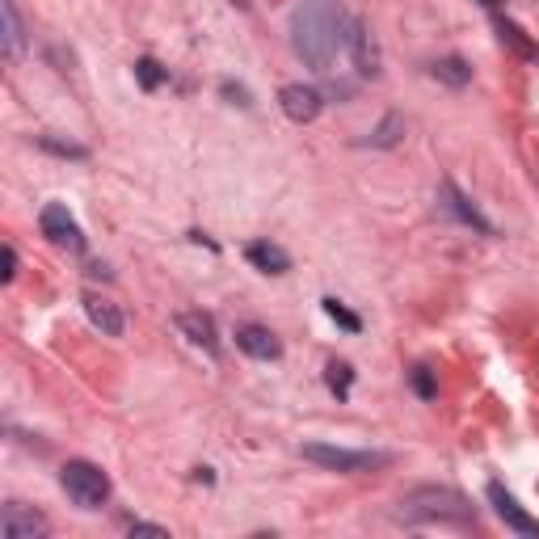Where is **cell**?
I'll use <instances>...</instances> for the list:
<instances>
[{
  "label": "cell",
  "mask_w": 539,
  "mask_h": 539,
  "mask_svg": "<svg viewBox=\"0 0 539 539\" xmlns=\"http://www.w3.org/2000/svg\"><path fill=\"white\" fill-rule=\"evenodd\" d=\"M489 502H493V510H497V518H502V523L510 527V531H518V535H531V539H539V523H535V518L523 510V506H518L514 502V493H506L502 485H489Z\"/></svg>",
  "instance_id": "obj_8"
},
{
  "label": "cell",
  "mask_w": 539,
  "mask_h": 539,
  "mask_svg": "<svg viewBox=\"0 0 539 539\" xmlns=\"http://www.w3.org/2000/svg\"><path fill=\"white\" fill-rule=\"evenodd\" d=\"M85 316L102 337H123V329H127L118 304H110V299H102V295H85Z\"/></svg>",
  "instance_id": "obj_11"
},
{
  "label": "cell",
  "mask_w": 539,
  "mask_h": 539,
  "mask_svg": "<svg viewBox=\"0 0 539 539\" xmlns=\"http://www.w3.org/2000/svg\"><path fill=\"white\" fill-rule=\"evenodd\" d=\"M131 535H156V539H169L165 527H156V523H131Z\"/></svg>",
  "instance_id": "obj_24"
},
{
  "label": "cell",
  "mask_w": 539,
  "mask_h": 539,
  "mask_svg": "<svg viewBox=\"0 0 539 539\" xmlns=\"http://www.w3.org/2000/svg\"><path fill=\"white\" fill-rule=\"evenodd\" d=\"M278 106H283V114L291 118V123H312V118L321 114L325 97L312 85H283L278 89Z\"/></svg>",
  "instance_id": "obj_7"
},
{
  "label": "cell",
  "mask_w": 539,
  "mask_h": 539,
  "mask_svg": "<svg viewBox=\"0 0 539 539\" xmlns=\"http://www.w3.org/2000/svg\"><path fill=\"white\" fill-rule=\"evenodd\" d=\"M354 17L342 0H299L291 13V47L312 72H333L337 55L350 51Z\"/></svg>",
  "instance_id": "obj_1"
},
{
  "label": "cell",
  "mask_w": 539,
  "mask_h": 539,
  "mask_svg": "<svg viewBox=\"0 0 539 539\" xmlns=\"http://www.w3.org/2000/svg\"><path fill=\"white\" fill-rule=\"evenodd\" d=\"M401 135H405V118H401V114H388L384 123L375 127L371 144H375V148H392V144H401Z\"/></svg>",
  "instance_id": "obj_18"
},
{
  "label": "cell",
  "mask_w": 539,
  "mask_h": 539,
  "mask_svg": "<svg viewBox=\"0 0 539 539\" xmlns=\"http://www.w3.org/2000/svg\"><path fill=\"white\" fill-rule=\"evenodd\" d=\"M177 329H182V337L190 346H198L203 354H219V333H215V316L211 312H182L177 316Z\"/></svg>",
  "instance_id": "obj_9"
},
{
  "label": "cell",
  "mask_w": 539,
  "mask_h": 539,
  "mask_svg": "<svg viewBox=\"0 0 539 539\" xmlns=\"http://www.w3.org/2000/svg\"><path fill=\"white\" fill-rule=\"evenodd\" d=\"M409 384H413V392L422 396V401H430V396H438V384H434V375H430V367H413V375H409Z\"/></svg>",
  "instance_id": "obj_22"
},
{
  "label": "cell",
  "mask_w": 539,
  "mask_h": 539,
  "mask_svg": "<svg viewBox=\"0 0 539 539\" xmlns=\"http://www.w3.org/2000/svg\"><path fill=\"white\" fill-rule=\"evenodd\" d=\"M236 346H241L249 358H262V363H270V358L283 354V342H278L266 325H241V329H236Z\"/></svg>",
  "instance_id": "obj_10"
},
{
  "label": "cell",
  "mask_w": 539,
  "mask_h": 539,
  "mask_svg": "<svg viewBox=\"0 0 539 539\" xmlns=\"http://www.w3.org/2000/svg\"><path fill=\"white\" fill-rule=\"evenodd\" d=\"M0 13H5V55L17 59L22 55V17H17L13 0H0Z\"/></svg>",
  "instance_id": "obj_17"
},
{
  "label": "cell",
  "mask_w": 539,
  "mask_h": 539,
  "mask_svg": "<svg viewBox=\"0 0 539 539\" xmlns=\"http://www.w3.org/2000/svg\"><path fill=\"white\" fill-rule=\"evenodd\" d=\"M497 38H502V43L510 47V51H518V55H523V59H539V47L531 43V38L523 34V30H518L514 22H506V17H497Z\"/></svg>",
  "instance_id": "obj_15"
},
{
  "label": "cell",
  "mask_w": 539,
  "mask_h": 539,
  "mask_svg": "<svg viewBox=\"0 0 539 539\" xmlns=\"http://www.w3.org/2000/svg\"><path fill=\"white\" fill-rule=\"evenodd\" d=\"M13 274H17V253H13V245H5V270H0V278L9 283Z\"/></svg>",
  "instance_id": "obj_25"
},
{
  "label": "cell",
  "mask_w": 539,
  "mask_h": 539,
  "mask_svg": "<svg viewBox=\"0 0 539 539\" xmlns=\"http://www.w3.org/2000/svg\"><path fill=\"white\" fill-rule=\"evenodd\" d=\"M135 76H139V85H144V89H156L169 72H165L161 64H156V59H139V64H135Z\"/></svg>",
  "instance_id": "obj_20"
},
{
  "label": "cell",
  "mask_w": 539,
  "mask_h": 539,
  "mask_svg": "<svg viewBox=\"0 0 539 539\" xmlns=\"http://www.w3.org/2000/svg\"><path fill=\"white\" fill-rule=\"evenodd\" d=\"M38 224H43V236H47L51 245L72 249V253L85 249V232H81V224H76L72 211H68L64 203H47L43 215H38Z\"/></svg>",
  "instance_id": "obj_5"
},
{
  "label": "cell",
  "mask_w": 539,
  "mask_h": 539,
  "mask_svg": "<svg viewBox=\"0 0 539 539\" xmlns=\"http://www.w3.org/2000/svg\"><path fill=\"white\" fill-rule=\"evenodd\" d=\"M430 72H434V81H443V85H451V89H464V85L472 81V68H468L459 55H451V59H438V64H434Z\"/></svg>",
  "instance_id": "obj_16"
},
{
  "label": "cell",
  "mask_w": 539,
  "mask_h": 539,
  "mask_svg": "<svg viewBox=\"0 0 539 539\" xmlns=\"http://www.w3.org/2000/svg\"><path fill=\"white\" fill-rule=\"evenodd\" d=\"M443 207H447V211H451V215L459 219V224H468V228H476V232H485V236H493V224H489V219H485L481 211H476V207H472V203H468V198H464V194H459V190H455L451 182L443 186Z\"/></svg>",
  "instance_id": "obj_12"
},
{
  "label": "cell",
  "mask_w": 539,
  "mask_h": 539,
  "mask_svg": "<svg viewBox=\"0 0 539 539\" xmlns=\"http://www.w3.org/2000/svg\"><path fill=\"white\" fill-rule=\"evenodd\" d=\"M0 531H5V539H43L51 531V523L38 510H30L22 502H9L5 514H0Z\"/></svg>",
  "instance_id": "obj_6"
},
{
  "label": "cell",
  "mask_w": 539,
  "mask_h": 539,
  "mask_svg": "<svg viewBox=\"0 0 539 539\" xmlns=\"http://www.w3.org/2000/svg\"><path fill=\"white\" fill-rule=\"evenodd\" d=\"M325 316H333V321L342 325V329H350V333L363 329V321H358V316H354L346 304H337V299H325Z\"/></svg>",
  "instance_id": "obj_21"
},
{
  "label": "cell",
  "mask_w": 539,
  "mask_h": 539,
  "mask_svg": "<svg viewBox=\"0 0 539 539\" xmlns=\"http://www.w3.org/2000/svg\"><path fill=\"white\" fill-rule=\"evenodd\" d=\"M304 459H312V464H321L329 472H375V468H388L392 455L388 451H350V447H329V443H308L304 447Z\"/></svg>",
  "instance_id": "obj_4"
},
{
  "label": "cell",
  "mask_w": 539,
  "mask_h": 539,
  "mask_svg": "<svg viewBox=\"0 0 539 539\" xmlns=\"http://www.w3.org/2000/svg\"><path fill=\"white\" fill-rule=\"evenodd\" d=\"M43 148L59 152V156H85V148H76V144H59V139H43Z\"/></svg>",
  "instance_id": "obj_23"
},
{
  "label": "cell",
  "mask_w": 539,
  "mask_h": 539,
  "mask_svg": "<svg viewBox=\"0 0 539 539\" xmlns=\"http://www.w3.org/2000/svg\"><path fill=\"white\" fill-rule=\"evenodd\" d=\"M245 257H249V266L262 270V274H287L291 270V257L278 249V245H270V241H253L245 249Z\"/></svg>",
  "instance_id": "obj_14"
},
{
  "label": "cell",
  "mask_w": 539,
  "mask_h": 539,
  "mask_svg": "<svg viewBox=\"0 0 539 539\" xmlns=\"http://www.w3.org/2000/svg\"><path fill=\"white\" fill-rule=\"evenodd\" d=\"M396 518L401 523H476V514H472V502L464 493H455V489H438V485H426V489H413L401 510H396Z\"/></svg>",
  "instance_id": "obj_2"
},
{
  "label": "cell",
  "mask_w": 539,
  "mask_h": 539,
  "mask_svg": "<svg viewBox=\"0 0 539 539\" xmlns=\"http://www.w3.org/2000/svg\"><path fill=\"white\" fill-rule=\"evenodd\" d=\"M325 384L337 392V401H346V396H350V384H354L350 363H337V358H333V363L325 367Z\"/></svg>",
  "instance_id": "obj_19"
},
{
  "label": "cell",
  "mask_w": 539,
  "mask_h": 539,
  "mask_svg": "<svg viewBox=\"0 0 539 539\" xmlns=\"http://www.w3.org/2000/svg\"><path fill=\"white\" fill-rule=\"evenodd\" d=\"M350 51H354V68L363 76H375L379 72V47L363 22H354V34H350Z\"/></svg>",
  "instance_id": "obj_13"
},
{
  "label": "cell",
  "mask_w": 539,
  "mask_h": 539,
  "mask_svg": "<svg viewBox=\"0 0 539 539\" xmlns=\"http://www.w3.org/2000/svg\"><path fill=\"white\" fill-rule=\"evenodd\" d=\"M481 5H485V9H502V5H506V0H481Z\"/></svg>",
  "instance_id": "obj_26"
},
{
  "label": "cell",
  "mask_w": 539,
  "mask_h": 539,
  "mask_svg": "<svg viewBox=\"0 0 539 539\" xmlns=\"http://www.w3.org/2000/svg\"><path fill=\"white\" fill-rule=\"evenodd\" d=\"M59 485H64L68 502L81 510H102L110 497V476L89 459H68L64 472H59Z\"/></svg>",
  "instance_id": "obj_3"
}]
</instances>
